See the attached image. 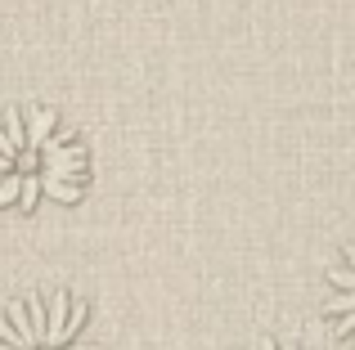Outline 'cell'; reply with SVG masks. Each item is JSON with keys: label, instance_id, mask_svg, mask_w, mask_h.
<instances>
[{"label": "cell", "instance_id": "7a4b0ae2", "mask_svg": "<svg viewBox=\"0 0 355 350\" xmlns=\"http://www.w3.org/2000/svg\"><path fill=\"white\" fill-rule=\"evenodd\" d=\"M0 350H108L95 315L72 292H32L0 315Z\"/></svg>", "mask_w": 355, "mask_h": 350}, {"label": "cell", "instance_id": "3957f363", "mask_svg": "<svg viewBox=\"0 0 355 350\" xmlns=\"http://www.w3.org/2000/svg\"><path fill=\"white\" fill-rule=\"evenodd\" d=\"M320 315L329 319L333 337L338 342H351V328H355V301H351V252H338L329 270V283H324V297H320Z\"/></svg>", "mask_w": 355, "mask_h": 350}, {"label": "cell", "instance_id": "277c9868", "mask_svg": "<svg viewBox=\"0 0 355 350\" xmlns=\"http://www.w3.org/2000/svg\"><path fill=\"white\" fill-rule=\"evenodd\" d=\"M252 350H311V346H302V342H284V337H266V342H257Z\"/></svg>", "mask_w": 355, "mask_h": 350}, {"label": "cell", "instance_id": "6da1fadb", "mask_svg": "<svg viewBox=\"0 0 355 350\" xmlns=\"http://www.w3.org/2000/svg\"><path fill=\"white\" fill-rule=\"evenodd\" d=\"M90 153L50 108L0 104V211H36L81 198Z\"/></svg>", "mask_w": 355, "mask_h": 350}]
</instances>
